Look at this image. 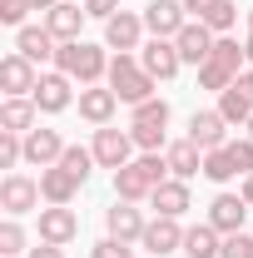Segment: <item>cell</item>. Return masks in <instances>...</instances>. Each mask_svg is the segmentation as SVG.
Instances as JSON below:
<instances>
[{"label":"cell","instance_id":"obj_23","mask_svg":"<svg viewBox=\"0 0 253 258\" xmlns=\"http://www.w3.org/2000/svg\"><path fill=\"white\" fill-rule=\"evenodd\" d=\"M149 204L159 209V219H184V214H189V184H184V179H164V184L149 194Z\"/></svg>","mask_w":253,"mask_h":258},{"label":"cell","instance_id":"obj_16","mask_svg":"<svg viewBox=\"0 0 253 258\" xmlns=\"http://www.w3.org/2000/svg\"><path fill=\"white\" fill-rule=\"evenodd\" d=\"M223 129H228V119H223L219 109H199V114L189 119V134H184V139H194V144L209 154V149H223V144H228Z\"/></svg>","mask_w":253,"mask_h":258},{"label":"cell","instance_id":"obj_29","mask_svg":"<svg viewBox=\"0 0 253 258\" xmlns=\"http://www.w3.org/2000/svg\"><path fill=\"white\" fill-rule=\"evenodd\" d=\"M60 169H70V174L85 184V179H90V169H95V149H80V144H70V149H65V159H60Z\"/></svg>","mask_w":253,"mask_h":258},{"label":"cell","instance_id":"obj_8","mask_svg":"<svg viewBox=\"0 0 253 258\" xmlns=\"http://www.w3.org/2000/svg\"><path fill=\"white\" fill-rule=\"evenodd\" d=\"M35 85H40V70H35L20 50L0 60V90H5V99H30Z\"/></svg>","mask_w":253,"mask_h":258},{"label":"cell","instance_id":"obj_28","mask_svg":"<svg viewBox=\"0 0 253 258\" xmlns=\"http://www.w3.org/2000/svg\"><path fill=\"white\" fill-rule=\"evenodd\" d=\"M233 174H238V169H233V159H228V144L204 154V179H214V184H228Z\"/></svg>","mask_w":253,"mask_h":258},{"label":"cell","instance_id":"obj_42","mask_svg":"<svg viewBox=\"0 0 253 258\" xmlns=\"http://www.w3.org/2000/svg\"><path fill=\"white\" fill-rule=\"evenodd\" d=\"M243 55H248V64H253V30H248V45H243Z\"/></svg>","mask_w":253,"mask_h":258},{"label":"cell","instance_id":"obj_22","mask_svg":"<svg viewBox=\"0 0 253 258\" xmlns=\"http://www.w3.org/2000/svg\"><path fill=\"white\" fill-rule=\"evenodd\" d=\"M114 194H119L124 204H144V199L154 194V179L144 174V164L134 159V164H124V169H114Z\"/></svg>","mask_w":253,"mask_h":258},{"label":"cell","instance_id":"obj_13","mask_svg":"<svg viewBox=\"0 0 253 258\" xmlns=\"http://www.w3.org/2000/svg\"><path fill=\"white\" fill-rule=\"evenodd\" d=\"M243 219H248V199H243V194H219V199L209 204V224L219 228L223 238H228V233H243Z\"/></svg>","mask_w":253,"mask_h":258},{"label":"cell","instance_id":"obj_43","mask_svg":"<svg viewBox=\"0 0 253 258\" xmlns=\"http://www.w3.org/2000/svg\"><path fill=\"white\" fill-rule=\"evenodd\" d=\"M243 129H248V139H253V119H248V124H243Z\"/></svg>","mask_w":253,"mask_h":258},{"label":"cell","instance_id":"obj_33","mask_svg":"<svg viewBox=\"0 0 253 258\" xmlns=\"http://www.w3.org/2000/svg\"><path fill=\"white\" fill-rule=\"evenodd\" d=\"M228 159H233V169H238V174H253V139H248V134L228 144Z\"/></svg>","mask_w":253,"mask_h":258},{"label":"cell","instance_id":"obj_19","mask_svg":"<svg viewBox=\"0 0 253 258\" xmlns=\"http://www.w3.org/2000/svg\"><path fill=\"white\" fill-rule=\"evenodd\" d=\"M104 224H109V238H124V243H139V238H144V214H139V209H134V204H124V199H119V204H114V209H104Z\"/></svg>","mask_w":253,"mask_h":258},{"label":"cell","instance_id":"obj_37","mask_svg":"<svg viewBox=\"0 0 253 258\" xmlns=\"http://www.w3.org/2000/svg\"><path fill=\"white\" fill-rule=\"evenodd\" d=\"M95 20H109V15H119V0H80Z\"/></svg>","mask_w":253,"mask_h":258},{"label":"cell","instance_id":"obj_2","mask_svg":"<svg viewBox=\"0 0 253 258\" xmlns=\"http://www.w3.org/2000/svg\"><path fill=\"white\" fill-rule=\"evenodd\" d=\"M243 60H248V55H243V45H238V40H228V35H219L214 55L199 64V85H204V90H219V95H223V90H228V85L243 75V70H238Z\"/></svg>","mask_w":253,"mask_h":258},{"label":"cell","instance_id":"obj_14","mask_svg":"<svg viewBox=\"0 0 253 258\" xmlns=\"http://www.w3.org/2000/svg\"><path fill=\"white\" fill-rule=\"evenodd\" d=\"M139 64H144L154 80H174V75H179V64H184V55H179V45H174V40H149V45L139 50Z\"/></svg>","mask_w":253,"mask_h":258},{"label":"cell","instance_id":"obj_5","mask_svg":"<svg viewBox=\"0 0 253 258\" xmlns=\"http://www.w3.org/2000/svg\"><path fill=\"white\" fill-rule=\"evenodd\" d=\"M90 149H95V164H99V169H124V164H134V149H139V144H134V134H129V129L99 124Z\"/></svg>","mask_w":253,"mask_h":258},{"label":"cell","instance_id":"obj_26","mask_svg":"<svg viewBox=\"0 0 253 258\" xmlns=\"http://www.w3.org/2000/svg\"><path fill=\"white\" fill-rule=\"evenodd\" d=\"M35 114H40L35 99H5V104H0V129H5V134H30Z\"/></svg>","mask_w":253,"mask_h":258},{"label":"cell","instance_id":"obj_11","mask_svg":"<svg viewBox=\"0 0 253 258\" xmlns=\"http://www.w3.org/2000/svg\"><path fill=\"white\" fill-rule=\"evenodd\" d=\"M65 149H70V144L60 139V129H30V134H25V164H35V169L60 164Z\"/></svg>","mask_w":253,"mask_h":258},{"label":"cell","instance_id":"obj_7","mask_svg":"<svg viewBox=\"0 0 253 258\" xmlns=\"http://www.w3.org/2000/svg\"><path fill=\"white\" fill-rule=\"evenodd\" d=\"M184 25H189L184 0H149V5H144V30L154 35V40H174Z\"/></svg>","mask_w":253,"mask_h":258},{"label":"cell","instance_id":"obj_3","mask_svg":"<svg viewBox=\"0 0 253 258\" xmlns=\"http://www.w3.org/2000/svg\"><path fill=\"white\" fill-rule=\"evenodd\" d=\"M154 85H159V80L134 60V55H114V60H109V90L124 99V104H144V99H154Z\"/></svg>","mask_w":253,"mask_h":258},{"label":"cell","instance_id":"obj_30","mask_svg":"<svg viewBox=\"0 0 253 258\" xmlns=\"http://www.w3.org/2000/svg\"><path fill=\"white\" fill-rule=\"evenodd\" d=\"M20 253H25V228L15 219H5L0 224V258H20Z\"/></svg>","mask_w":253,"mask_h":258},{"label":"cell","instance_id":"obj_4","mask_svg":"<svg viewBox=\"0 0 253 258\" xmlns=\"http://www.w3.org/2000/svg\"><path fill=\"white\" fill-rule=\"evenodd\" d=\"M129 134H134L139 154H154V149H164V139H169V104H164V99H144V104H134Z\"/></svg>","mask_w":253,"mask_h":258},{"label":"cell","instance_id":"obj_12","mask_svg":"<svg viewBox=\"0 0 253 258\" xmlns=\"http://www.w3.org/2000/svg\"><path fill=\"white\" fill-rule=\"evenodd\" d=\"M174 45H179V55H184V64H204L209 55H214V45H219V35L209 30L204 20H189L184 30L174 35Z\"/></svg>","mask_w":253,"mask_h":258},{"label":"cell","instance_id":"obj_32","mask_svg":"<svg viewBox=\"0 0 253 258\" xmlns=\"http://www.w3.org/2000/svg\"><path fill=\"white\" fill-rule=\"evenodd\" d=\"M25 159V134H5L0 129V169H15Z\"/></svg>","mask_w":253,"mask_h":258},{"label":"cell","instance_id":"obj_31","mask_svg":"<svg viewBox=\"0 0 253 258\" xmlns=\"http://www.w3.org/2000/svg\"><path fill=\"white\" fill-rule=\"evenodd\" d=\"M233 20H238V5H233V0H219V5L204 15V25H209L214 35H228V30H233Z\"/></svg>","mask_w":253,"mask_h":258},{"label":"cell","instance_id":"obj_27","mask_svg":"<svg viewBox=\"0 0 253 258\" xmlns=\"http://www.w3.org/2000/svg\"><path fill=\"white\" fill-rule=\"evenodd\" d=\"M219 248H223V233L214 224L184 228V253H189V258H219Z\"/></svg>","mask_w":253,"mask_h":258},{"label":"cell","instance_id":"obj_1","mask_svg":"<svg viewBox=\"0 0 253 258\" xmlns=\"http://www.w3.org/2000/svg\"><path fill=\"white\" fill-rule=\"evenodd\" d=\"M55 64H60V75L80 80V85H99V80L109 75V55H104L99 45H90V40H70V45H60Z\"/></svg>","mask_w":253,"mask_h":258},{"label":"cell","instance_id":"obj_36","mask_svg":"<svg viewBox=\"0 0 253 258\" xmlns=\"http://www.w3.org/2000/svg\"><path fill=\"white\" fill-rule=\"evenodd\" d=\"M90 258H134V248H129L124 238H99L95 248H90Z\"/></svg>","mask_w":253,"mask_h":258},{"label":"cell","instance_id":"obj_10","mask_svg":"<svg viewBox=\"0 0 253 258\" xmlns=\"http://www.w3.org/2000/svg\"><path fill=\"white\" fill-rule=\"evenodd\" d=\"M80 233V219H75V209L70 204H50V209H40V243H70Z\"/></svg>","mask_w":253,"mask_h":258},{"label":"cell","instance_id":"obj_40","mask_svg":"<svg viewBox=\"0 0 253 258\" xmlns=\"http://www.w3.org/2000/svg\"><path fill=\"white\" fill-rule=\"evenodd\" d=\"M238 194L248 199V209H253V174H243V189H238Z\"/></svg>","mask_w":253,"mask_h":258},{"label":"cell","instance_id":"obj_39","mask_svg":"<svg viewBox=\"0 0 253 258\" xmlns=\"http://www.w3.org/2000/svg\"><path fill=\"white\" fill-rule=\"evenodd\" d=\"M25 258H65V248L60 243H40V248H30Z\"/></svg>","mask_w":253,"mask_h":258},{"label":"cell","instance_id":"obj_24","mask_svg":"<svg viewBox=\"0 0 253 258\" xmlns=\"http://www.w3.org/2000/svg\"><path fill=\"white\" fill-rule=\"evenodd\" d=\"M164 154H169V174H174V179H184V184H189L194 174H204V149H199L194 139H179V144H169Z\"/></svg>","mask_w":253,"mask_h":258},{"label":"cell","instance_id":"obj_38","mask_svg":"<svg viewBox=\"0 0 253 258\" xmlns=\"http://www.w3.org/2000/svg\"><path fill=\"white\" fill-rule=\"evenodd\" d=\"M214 5H219V0H184V10H189L194 20H204V15H209Z\"/></svg>","mask_w":253,"mask_h":258},{"label":"cell","instance_id":"obj_25","mask_svg":"<svg viewBox=\"0 0 253 258\" xmlns=\"http://www.w3.org/2000/svg\"><path fill=\"white\" fill-rule=\"evenodd\" d=\"M75 189H80V179H75L70 169H60V164L40 169V194H45V204H70Z\"/></svg>","mask_w":253,"mask_h":258},{"label":"cell","instance_id":"obj_34","mask_svg":"<svg viewBox=\"0 0 253 258\" xmlns=\"http://www.w3.org/2000/svg\"><path fill=\"white\" fill-rule=\"evenodd\" d=\"M30 10H35L30 0H0V25H25Z\"/></svg>","mask_w":253,"mask_h":258},{"label":"cell","instance_id":"obj_41","mask_svg":"<svg viewBox=\"0 0 253 258\" xmlns=\"http://www.w3.org/2000/svg\"><path fill=\"white\" fill-rule=\"evenodd\" d=\"M35 10H55V5H60V0H30Z\"/></svg>","mask_w":253,"mask_h":258},{"label":"cell","instance_id":"obj_6","mask_svg":"<svg viewBox=\"0 0 253 258\" xmlns=\"http://www.w3.org/2000/svg\"><path fill=\"white\" fill-rule=\"evenodd\" d=\"M40 179H25V174H5L0 179V209L10 214V219H20V214H40Z\"/></svg>","mask_w":253,"mask_h":258},{"label":"cell","instance_id":"obj_20","mask_svg":"<svg viewBox=\"0 0 253 258\" xmlns=\"http://www.w3.org/2000/svg\"><path fill=\"white\" fill-rule=\"evenodd\" d=\"M70 85H75V80H70V75H60V70H55V75H40V85H35V104H40V109H45V114H60V109H70Z\"/></svg>","mask_w":253,"mask_h":258},{"label":"cell","instance_id":"obj_21","mask_svg":"<svg viewBox=\"0 0 253 258\" xmlns=\"http://www.w3.org/2000/svg\"><path fill=\"white\" fill-rule=\"evenodd\" d=\"M139 243H144L154 258H169L174 248H184V228H179V219H154V224L144 228Z\"/></svg>","mask_w":253,"mask_h":258},{"label":"cell","instance_id":"obj_9","mask_svg":"<svg viewBox=\"0 0 253 258\" xmlns=\"http://www.w3.org/2000/svg\"><path fill=\"white\" fill-rule=\"evenodd\" d=\"M139 35H144V15H134V10H119V15L104 20V45L119 50V55L139 50Z\"/></svg>","mask_w":253,"mask_h":258},{"label":"cell","instance_id":"obj_18","mask_svg":"<svg viewBox=\"0 0 253 258\" xmlns=\"http://www.w3.org/2000/svg\"><path fill=\"white\" fill-rule=\"evenodd\" d=\"M114 109H119V95H114L109 85H85V90H80V114H85L90 124H109Z\"/></svg>","mask_w":253,"mask_h":258},{"label":"cell","instance_id":"obj_44","mask_svg":"<svg viewBox=\"0 0 253 258\" xmlns=\"http://www.w3.org/2000/svg\"><path fill=\"white\" fill-rule=\"evenodd\" d=\"M248 30H253V10H248Z\"/></svg>","mask_w":253,"mask_h":258},{"label":"cell","instance_id":"obj_17","mask_svg":"<svg viewBox=\"0 0 253 258\" xmlns=\"http://www.w3.org/2000/svg\"><path fill=\"white\" fill-rule=\"evenodd\" d=\"M85 5H70V0H60L55 10H45V30L55 35L60 45H70V40H80V25H85Z\"/></svg>","mask_w":253,"mask_h":258},{"label":"cell","instance_id":"obj_15","mask_svg":"<svg viewBox=\"0 0 253 258\" xmlns=\"http://www.w3.org/2000/svg\"><path fill=\"white\" fill-rule=\"evenodd\" d=\"M15 50H20L30 64H45V60H55V55H60V40L45 30V25H20V35H15Z\"/></svg>","mask_w":253,"mask_h":258},{"label":"cell","instance_id":"obj_35","mask_svg":"<svg viewBox=\"0 0 253 258\" xmlns=\"http://www.w3.org/2000/svg\"><path fill=\"white\" fill-rule=\"evenodd\" d=\"M219 258H253V238L248 233H228L223 248H219Z\"/></svg>","mask_w":253,"mask_h":258}]
</instances>
